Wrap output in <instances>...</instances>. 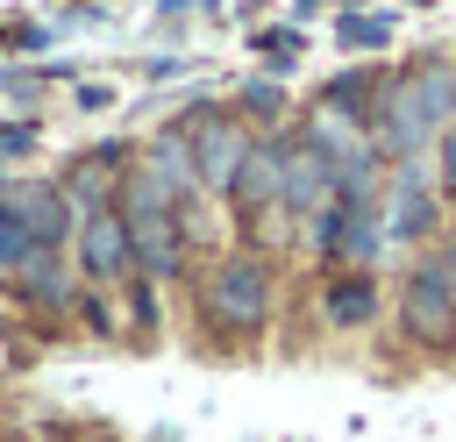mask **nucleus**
Listing matches in <instances>:
<instances>
[{
	"instance_id": "f257e3e1",
	"label": "nucleus",
	"mask_w": 456,
	"mask_h": 442,
	"mask_svg": "<svg viewBox=\"0 0 456 442\" xmlns=\"http://www.w3.org/2000/svg\"><path fill=\"white\" fill-rule=\"evenodd\" d=\"M121 221H128V250H135V271L142 278H178L185 264V235H178V207L135 171L121 178Z\"/></svg>"
},
{
	"instance_id": "f03ea898",
	"label": "nucleus",
	"mask_w": 456,
	"mask_h": 442,
	"mask_svg": "<svg viewBox=\"0 0 456 442\" xmlns=\"http://www.w3.org/2000/svg\"><path fill=\"white\" fill-rule=\"evenodd\" d=\"M271 264L264 257H221L214 271H207V285H200V314L214 321V328H228V335H256L264 321H271Z\"/></svg>"
},
{
	"instance_id": "7ed1b4c3",
	"label": "nucleus",
	"mask_w": 456,
	"mask_h": 442,
	"mask_svg": "<svg viewBox=\"0 0 456 442\" xmlns=\"http://www.w3.org/2000/svg\"><path fill=\"white\" fill-rule=\"evenodd\" d=\"M370 143H378V157H420L435 135H442V121H435V107H428V93H420V78L406 71V78H392L378 100H370Z\"/></svg>"
},
{
	"instance_id": "20e7f679",
	"label": "nucleus",
	"mask_w": 456,
	"mask_h": 442,
	"mask_svg": "<svg viewBox=\"0 0 456 442\" xmlns=\"http://www.w3.org/2000/svg\"><path fill=\"white\" fill-rule=\"evenodd\" d=\"M314 242H321V257L328 264H342V271H363L370 257H378V242H385V214H378V200H349V192H335L321 214H314Z\"/></svg>"
},
{
	"instance_id": "39448f33",
	"label": "nucleus",
	"mask_w": 456,
	"mask_h": 442,
	"mask_svg": "<svg viewBox=\"0 0 456 442\" xmlns=\"http://www.w3.org/2000/svg\"><path fill=\"white\" fill-rule=\"evenodd\" d=\"M185 150H192V178H200L207 192H235L249 143H242V128H235L221 107H192V114H185Z\"/></svg>"
},
{
	"instance_id": "423d86ee",
	"label": "nucleus",
	"mask_w": 456,
	"mask_h": 442,
	"mask_svg": "<svg viewBox=\"0 0 456 442\" xmlns=\"http://www.w3.org/2000/svg\"><path fill=\"white\" fill-rule=\"evenodd\" d=\"M399 328L420 349H456V285L435 264H413L399 285Z\"/></svg>"
},
{
	"instance_id": "0eeeda50",
	"label": "nucleus",
	"mask_w": 456,
	"mask_h": 442,
	"mask_svg": "<svg viewBox=\"0 0 456 442\" xmlns=\"http://www.w3.org/2000/svg\"><path fill=\"white\" fill-rule=\"evenodd\" d=\"M71 242H78V271H86L93 285H114V278L135 271V250H128V221H121V207H86Z\"/></svg>"
},
{
	"instance_id": "6e6552de",
	"label": "nucleus",
	"mask_w": 456,
	"mask_h": 442,
	"mask_svg": "<svg viewBox=\"0 0 456 442\" xmlns=\"http://www.w3.org/2000/svg\"><path fill=\"white\" fill-rule=\"evenodd\" d=\"M7 207L28 221V235H36V250H57V242H71L78 235V207H71V192L64 185H14L7 192Z\"/></svg>"
},
{
	"instance_id": "1a4fd4ad",
	"label": "nucleus",
	"mask_w": 456,
	"mask_h": 442,
	"mask_svg": "<svg viewBox=\"0 0 456 442\" xmlns=\"http://www.w3.org/2000/svg\"><path fill=\"white\" fill-rule=\"evenodd\" d=\"M278 200L299 207V214H321V207L335 200V164H328L314 143H292V150H285V185H278Z\"/></svg>"
},
{
	"instance_id": "9d476101",
	"label": "nucleus",
	"mask_w": 456,
	"mask_h": 442,
	"mask_svg": "<svg viewBox=\"0 0 456 442\" xmlns=\"http://www.w3.org/2000/svg\"><path fill=\"white\" fill-rule=\"evenodd\" d=\"M428 228H435V192H428V178H420L413 164H399L392 200H385V235H392V242H420Z\"/></svg>"
},
{
	"instance_id": "9b49d317",
	"label": "nucleus",
	"mask_w": 456,
	"mask_h": 442,
	"mask_svg": "<svg viewBox=\"0 0 456 442\" xmlns=\"http://www.w3.org/2000/svg\"><path fill=\"white\" fill-rule=\"evenodd\" d=\"M278 185H285V150L278 143H249V157H242V178H235V207L242 214H264V207H278Z\"/></svg>"
},
{
	"instance_id": "f8f14e48",
	"label": "nucleus",
	"mask_w": 456,
	"mask_h": 442,
	"mask_svg": "<svg viewBox=\"0 0 456 442\" xmlns=\"http://www.w3.org/2000/svg\"><path fill=\"white\" fill-rule=\"evenodd\" d=\"M135 171H142L171 207L200 185V178H192V150H185V135H150V150H142V164H135Z\"/></svg>"
},
{
	"instance_id": "ddd939ff",
	"label": "nucleus",
	"mask_w": 456,
	"mask_h": 442,
	"mask_svg": "<svg viewBox=\"0 0 456 442\" xmlns=\"http://www.w3.org/2000/svg\"><path fill=\"white\" fill-rule=\"evenodd\" d=\"M7 278L21 285V299H28V307H71V278H64L57 250H28V257H21Z\"/></svg>"
},
{
	"instance_id": "4468645a",
	"label": "nucleus",
	"mask_w": 456,
	"mask_h": 442,
	"mask_svg": "<svg viewBox=\"0 0 456 442\" xmlns=\"http://www.w3.org/2000/svg\"><path fill=\"white\" fill-rule=\"evenodd\" d=\"M321 314H328L335 328H363V321L378 314V285H370L363 271H335L328 292H321Z\"/></svg>"
},
{
	"instance_id": "2eb2a0df",
	"label": "nucleus",
	"mask_w": 456,
	"mask_h": 442,
	"mask_svg": "<svg viewBox=\"0 0 456 442\" xmlns=\"http://www.w3.org/2000/svg\"><path fill=\"white\" fill-rule=\"evenodd\" d=\"M328 114H342V121H370V78H363V71H342V78L328 86Z\"/></svg>"
},
{
	"instance_id": "dca6fc26",
	"label": "nucleus",
	"mask_w": 456,
	"mask_h": 442,
	"mask_svg": "<svg viewBox=\"0 0 456 442\" xmlns=\"http://www.w3.org/2000/svg\"><path fill=\"white\" fill-rule=\"evenodd\" d=\"M28 250H36V235H28V221H21V214H14L7 200H0V271H14V264H21Z\"/></svg>"
},
{
	"instance_id": "f3484780",
	"label": "nucleus",
	"mask_w": 456,
	"mask_h": 442,
	"mask_svg": "<svg viewBox=\"0 0 456 442\" xmlns=\"http://www.w3.org/2000/svg\"><path fill=\"white\" fill-rule=\"evenodd\" d=\"M392 36V21H378V14H342V43L349 50H378Z\"/></svg>"
},
{
	"instance_id": "a211bd4d",
	"label": "nucleus",
	"mask_w": 456,
	"mask_h": 442,
	"mask_svg": "<svg viewBox=\"0 0 456 442\" xmlns=\"http://www.w3.org/2000/svg\"><path fill=\"white\" fill-rule=\"evenodd\" d=\"M235 100H242V107H249V114H271V121H278V114H285V93H278V86H264V78H249V86H242V93H235Z\"/></svg>"
},
{
	"instance_id": "6ab92c4d",
	"label": "nucleus",
	"mask_w": 456,
	"mask_h": 442,
	"mask_svg": "<svg viewBox=\"0 0 456 442\" xmlns=\"http://www.w3.org/2000/svg\"><path fill=\"white\" fill-rule=\"evenodd\" d=\"M435 157H442V185L456 192V121H449V128L435 135Z\"/></svg>"
},
{
	"instance_id": "aec40b11",
	"label": "nucleus",
	"mask_w": 456,
	"mask_h": 442,
	"mask_svg": "<svg viewBox=\"0 0 456 442\" xmlns=\"http://www.w3.org/2000/svg\"><path fill=\"white\" fill-rule=\"evenodd\" d=\"M428 264H435V271H442V278H449V285H456V235H442V250H435V257H428Z\"/></svg>"
},
{
	"instance_id": "412c9836",
	"label": "nucleus",
	"mask_w": 456,
	"mask_h": 442,
	"mask_svg": "<svg viewBox=\"0 0 456 442\" xmlns=\"http://www.w3.org/2000/svg\"><path fill=\"white\" fill-rule=\"evenodd\" d=\"M264 50H271V57H299V36H285V29H271V36H264Z\"/></svg>"
},
{
	"instance_id": "4be33fe9",
	"label": "nucleus",
	"mask_w": 456,
	"mask_h": 442,
	"mask_svg": "<svg viewBox=\"0 0 456 442\" xmlns=\"http://www.w3.org/2000/svg\"><path fill=\"white\" fill-rule=\"evenodd\" d=\"M0 364H7V342H0Z\"/></svg>"
}]
</instances>
